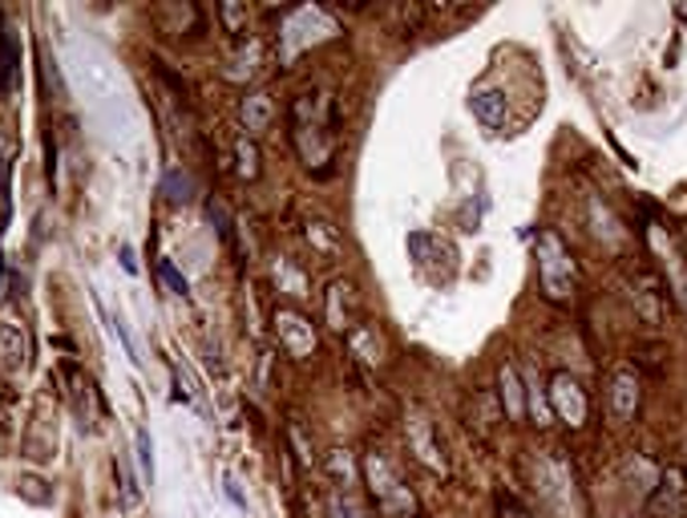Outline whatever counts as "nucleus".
I'll return each instance as SVG.
<instances>
[{
    "mask_svg": "<svg viewBox=\"0 0 687 518\" xmlns=\"http://www.w3.org/2000/svg\"><path fill=\"white\" fill-rule=\"evenodd\" d=\"M138 462H142L146 478H155V446H150V434L138 429Z\"/></svg>",
    "mask_w": 687,
    "mask_h": 518,
    "instance_id": "6",
    "label": "nucleus"
},
{
    "mask_svg": "<svg viewBox=\"0 0 687 518\" xmlns=\"http://www.w3.org/2000/svg\"><path fill=\"white\" fill-rule=\"evenodd\" d=\"M610 414L619 417V421H627V417L635 414V406H639V385H635V377L627 369H619L615 377H610Z\"/></svg>",
    "mask_w": 687,
    "mask_h": 518,
    "instance_id": "3",
    "label": "nucleus"
},
{
    "mask_svg": "<svg viewBox=\"0 0 687 518\" xmlns=\"http://www.w3.org/2000/svg\"><path fill=\"white\" fill-rule=\"evenodd\" d=\"M158 276H162V283H170V292L175 296H190L187 276H178V268L170 263V259H158Z\"/></svg>",
    "mask_w": 687,
    "mask_h": 518,
    "instance_id": "5",
    "label": "nucleus"
},
{
    "mask_svg": "<svg viewBox=\"0 0 687 518\" xmlns=\"http://www.w3.org/2000/svg\"><path fill=\"white\" fill-rule=\"evenodd\" d=\"M550 397H555V409L570 421V426H583V417H587V397H583L575 377H555Z\"/></svg>",
    "mask_w": 687,
    "mask_h": 518,
    "instance_id": "2",
    "label": "nucleus"
},
{
    "mask_svg": "<svg viewBox=\"0 0 687 518\" xmlns=\"http://www.w3.org/2000/svg\"><path fill=\"white\" fill-rule=\"evenodd\" d=\"M501 394L510 397V417H521V397H518V377H514V369H501Z\"/></svg>",
    "mask_w": 687,
    "mask_h": 518,
    "instance_id": "7",
    "label": "nucleus"
},
{
    "mask_svg": "<svg viewBox=\"0 0 687 518\" xmlns=\"http://www.w3.org/2000/svg\"><path fill=\"white\" fill-rule=\"evenodd\" d=\"M538 268H542V288L546 296L562 300L575 283V263H570V251L562 248V239L555 231H542V243H538Z\"/></svg>",
    "mask_w": 687,
    "mask_h": 518,
    "instance_id": "1",
    "label": "nucleus"
},
{
    "mask_svg": "<svg viewBox=\"0 0 687 518\" xmlns=\"http://www.w3.org/2000/svg\"><path fill=\"white\" fill-rule=\"evenodd\" d=\"M469 110L481 118V122L489 126V130H498V126H506V98H498V93L489 90H477L474 98H469Z\"/></svg>",
    "mask_w": 687,
    "mask_h": 518,
    "instance_id": "4",
    "label": "nucleus"
}]
</instances>
